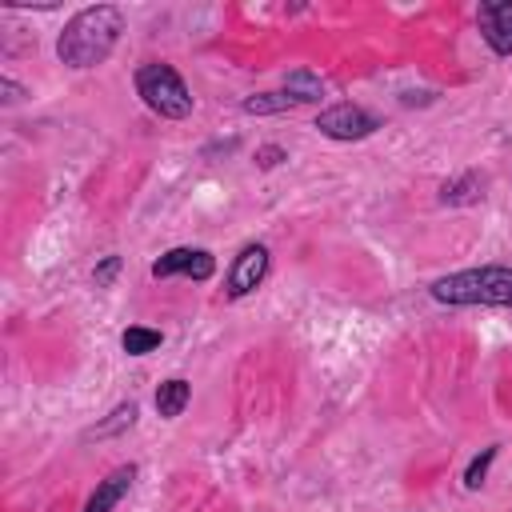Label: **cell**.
Instances as JSON below:
<instances>
[{"label":"cell","instance_id":"6da1fadb","mask_svg":"<svg viewBox=\"0 0 512 512\" xmlns=\"http://www.w3.org/2000/svg\"><path fill=\"white\" fill-rule=\"evenodd\" d=\"M120 32H124L120 8L96 4V8H84V12H76V16L68 20V28L60 32L56 52H60V60L72 64V68H92V64H100V60L116 48Z\"/></svg>","mask_w":512,"mask_h":512},{"label":"cell","instance_id":"7a4b0ae2","mask_svg":"<svg viewBox=\"0 0 512 512\" xmlns=\"http://www.w3.org/2000/svg\"><path fill=\"white\" fill-rule=\"evenodd\" d=\"M432 296L440 304H496L512 308V268H468L452 272L432 284Z\"/></svg>","mask_w":512,"mask_h":512},{"label":"cell","instance_id":"3957f363","mask_svg":"<svg viewBox=\"0 0 512 512\" xmlns=\"http://www.w3.org/2000/svg\"><path fill=\"white\" fill-rule=\"evenodd\" d=\"M136 88L144 96V104L168 120H180L192 112V92L184 88V80L176 76V68L168 64H144L136 72Z\"/></svg>","mask_w":512,"mask_h":512},{"label":"cell","instance_id":"277c9868","mask_svg":"<svg viewBox=\"0 0 512 512\" xmlns=\"http://www.w3.org/2000/svg\"><path fill=\"white\" fill-rule=\"evenodd\" d=\"M316 128L324 136H332V140H360V136H368L376 128V120L356 104H332L328 112H320Z\"/></svg>","mask_w":512,"mask_h":512},{"label":"cell","instance_id":"5b68a950","mask_svg":"<svg viewBox=\"0 0 512 512\" xmlns=\"http://www.w3.org/2000/svg\"><path fill=\"white\" fill-rule=\"evenodd\" d=\"M268 272V248L264 244H248L240 248L236 264L228 268V296H248Z\"/></svg>","mask_w":512,"mask_h":512},{"label":"cell","instance_id":"8992f818","mask_svg":"<svg viewBox=\"0 0 512 512\" xmlns=\"http://www.w3.org/2000/svg\"><path fill=\"white\" fill-rule=\"evenodd\" d=\"M212 268H216V260L204 248H172V252H164L152 264V276H176V272H184L192 280H208Z\"/></svg>","mask_w":512,"mask_h":512},{"label":"cell","instance_id":"52a82bcc","mask_svg":"<svg viewBox=\"0 0 512 512\" xmlns=\"http://www.w3.org/2000/svg\"><path fill=\"white\" fill-rule=\"evenodd\" d=\"M480 32L492 44V52L508 56L512 52V0L480 4Z\"/></svg>","mask_w":512,"mask_h":512},{"label":"cell","instance_id":"ba28073f","mask_svg":"<svg viewBox=\"0 0 512 512\" xmlns=\"http://www.w3.org/2000/svg\"><path fill=\"white\" fill-rule=\"evenodd\" d=\"M132 480H136V468L132 464H124V468H116V472H108L100 484H96V492L88 496V504H84V512H112L116 504H120V496L132 488Z\"/></svg>","mask_w":512,"mask_h":512},{"label":"cell","instance_id":"9c48e42d","mask_svg":"<svg viewBox=\"0 0 512 512\" xmlns=\"http://www.w3.org/2000/svg\"><path fill=\"white\" fill-rule=\"evenodd\" d=\"M184 404H188V384L184 380H164L160 392H156V412L164 420H172V416L184 412Z\"/></svg>","mask_w":512,"mask_h":512},{"label":"cell","instance_id":"30bf717a","mask_svg":"<svg viewBox=\"0 0 512 512\" xmlns=\"http://www.w3.org/2000/svg\"><path fill=\"white\" fill-rule=\"evenodd\" d=\"M284 92H288L296 104H312V100H320L324 84H320L312 72H292V76L284 80Z\"/></svg>","mask_w":512,"mask_h":512},{"label":"cell","instance_id":"8fae6325","mask_svg":"<svg viewBox=\"0 0 512 512\" xmlns=\"http://www.w3.org/2000/svg\"><path fill=\"white\" fill-rule=\"evenodd\" d=\"M120 344H124L128 356H144V352L160 348V332H152V328H128V332L120 336Z\"/></svg>","mask_w":512,"mask_h":512},{"label":"cell","instance_id":"7c38bea8","mask_svg":"<svg viewBox=\"0 0 512 512\" xmlns=\"http://www.w3.org/2000/svg\"><path fill=\"white\" fill-rule=\"evenodd\" d=\"M296 100L288 92H264V96H252L244 100V112H280V108H292Z\"/></svg>","mask_w":512,"mask_h":512},{"label":"cell","instance_id":"4fadbf2b","mask_svg":"<svg viewBox=\"0 0 512 512\" xmlns=\"http://www.w3.org/2000/svg\"><path fill=\"white\" fill-rule=\"evenodd\" d=\"M492 460H496V448H484V452H480V456L468 464L464 484H468V488H480V484H484V472H488V464H492Z\"/></svg>","mask_w":512,"mask_h":512},{"label":"cell","instance_id":"5bb4252c","mask_svg":"<svg viewBox=\"0 0 512 512\" xmlns=\"http://www.w3.org/2000/svg\"><path fill=\"white\" fill-rule=\"evenodd\" d=\"M132 420H136V404H120V408L112 412V420L100 424L92 436H108V432H116V428H124V424H132Z\"/></svg>","mask_w":512,"mask_h":512},{"label":"cell","instance_id":"9a60e30c","mask_svg":"<svg viewBox=\"0 0 512 512\" xmlns=\"http://www.w3.org/2000/svg\"><path fill=\"white\" fill-rule=\"evenodd\" d=\"M116 272H120V256H108V260L96 268V284H100V288H104V284H112V276H116Z\"/></svg>","mask_w":512,"mask_h":512},{"label":"cell","instance_id":"2e32d148","mask_svg":"<svg viewBox=\"0 0 512 512\" xmlns=\"http://www.w3.org/2000/svg\"><path fill=\"white\" fill-rule=\"evenodd\" d=\"M256 160H260V164H264V168H276V164H280V160H284V152H280V148H272V144H268V148H260V152H256Z\"/></svg>","mask_w":512,"mask_h":512}]
</instances>
